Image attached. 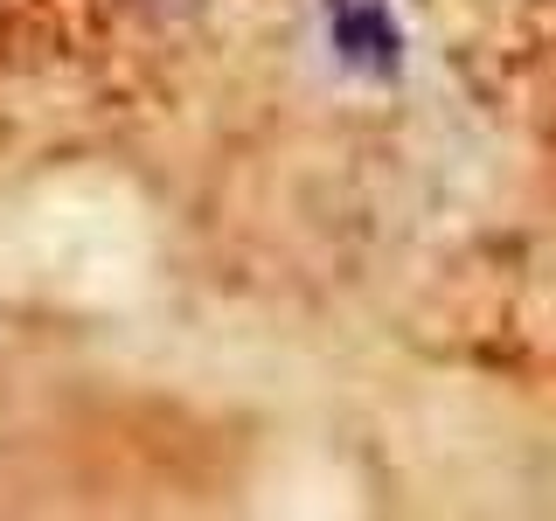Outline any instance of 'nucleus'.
<instances>
[{
  "label": "nucleus",
  "mask_w": 556,
  "mask_h": 521,
  "mask_svg": "<svg viewBox=\"0 0 556 521\" xmlns=\"http://www.w3.org/2000/svg\"><path fill=\"white\" fill-rule=\"evenodd\" d=\"M327 28H334L341 63L362 69V77H390L404 63V35H396L382 0H327Z\"/></svg>",
  "instance_id": "nucleus-1"
}]
</instances>
